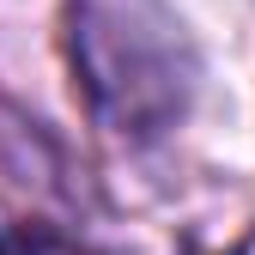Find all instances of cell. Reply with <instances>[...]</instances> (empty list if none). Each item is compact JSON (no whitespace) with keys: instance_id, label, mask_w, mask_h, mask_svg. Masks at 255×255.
<instances>
[{"instance_id":"cell-1","label":"cell","mask_w":255,"mask_h":255,"mask_svg":"<svg viewBox=\"0 0 255 255\" xmlns=\"http://www.w3.org/2000/svg\"><path fill=\"white\" fill-rule=\"evenodd\" d=\"M67 43L85 104L116 140L152 146L182 128L201 55L170 0H67Z\"/></svg>"}]
</instances>
